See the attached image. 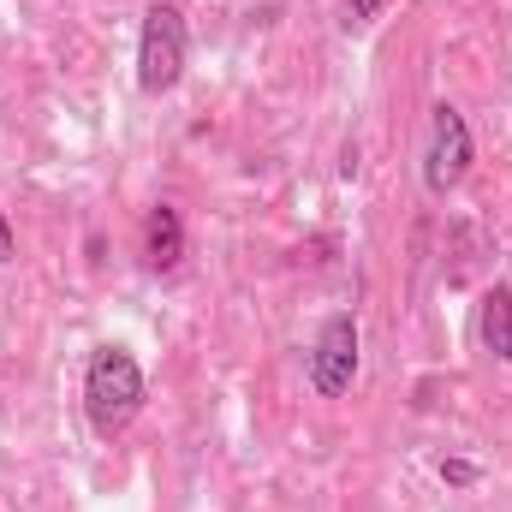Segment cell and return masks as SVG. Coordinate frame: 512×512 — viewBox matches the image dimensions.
<instances>
[{"mask_svg":"<svg viewBox=\"0 0 512 512\" xmlns=\"http://www.w3.org/2000/svg\"><path fill=\"white\" fill-rule=\"evenodd\" d=\"M340 179H358V143H346V155H340Z\"/></svg>","mask_w":512,"mask_h":512,"instance_id":"cell-10","label":"cell"},{"mask_svg":"<svg viewBox=\"0 0 512 512\" xmlns=\"http://www.w3.org/2000/svg\"><path fill=\"white\" fill-rule=\"evenodd\" d=\"M387 0H346V30H370L376 18H382Z\"/></svg>","mask_w":512,"mask_h":512,"instance_id":"cell-8","label":"cell"},{"mask_svg":"<svg viewBox=\"0 0 512 512\" xmlns=\"http://www.w3.org/2000/svg\"><path fill=\"white\" fill-rule=\"evenodd\" d=\"M477 334H483V346L512 364V286L507 280H495L489 292H483V304H477Z\"/></svg>","mask_w":512,"mask_h":512,"instance_id":"cell-6","label":"cell"},{"mask_svg":"<svg viewBox=\"0 0 512 512\" xmlns=\"http://www.w3.org/2000/svg\"><path fill=\"white\" fill-rule=\"evenodd\" d=\"M191 60V30L173 0H149L137 24V90L143 96H173Z\"/></svg>","mask_w":512,"mask_h":512,"instance_id":"cell-2","label":"cell"},{"mask_svg":"<svg viewBox=\"0 0 512 512\" xmlns=\"http://www.w3.org/2000/svg\"><path fill=\"white\" fill-rule=\"evenodd\" d=\"M358 346H364V340H358V316H352V310H334V316L316 328V340H310V352H304V376L316 387V399H346V393H352L358 364H364Z\"/></svg>","mask_w":512,"mask_h":512,"instance_id":"cell-4","label":"cell"},{"mask_svg":"<svg viewBox=\"0 0 512 512\" xmlns=\"http://www.w3.org/2000/svg\"><path fill=\"white\" fill-rule=\"evenodd\" d=\"M471 161H477V137L465 126V114L453 102H435L429 108V143H423V191L429 197H453L465 185Z\"/></svg>","mask_w":512,"mask_h":512,"instance_id":"cell-3","label":"cell"},{"mask_svg":"<svg viewBox=\"0 0 512 512\" xmlns=\"http://www.w3.org/2000/svg\"><path fill=\"white\" fill-rule=\"evenodd\" d=\"M185 262V221L173 203H155L143 215V268L149 274H173Z\"/></svg>","mask_w":512,"mask_h":512,"instance_id":"cell-5","label":"cell"},{"mask_svg":"<svg viewBox=\"0 0 512 512\" xmlns=\"http://www.w3.org/2000/svg\"><path fill=\"white\" fill-rule=\"evenodd\" d=\"M441 483H447V489H477V483H483V465L453 453V459H441Z\"/></svg>","mask_w":512,"mask_h":512,"instance_id":"cell-7","label":"cell"},{"mask_svg":"<svg viewBox=\"0 0 512 512\" xmlns=\"http://www.w3.org/2000/svg\"><path fill=\"white\" fill-rule=\"evenodd\" d=\"M143 399H149V387H143V364L131 358V346L108 340L84 358V417L102 441L126 435L143 411Z\"/></svg>","mask_w":512,"mask_h":512,"instance_id":"cell-1","label":"cell"},{"mask_svg":"<svg viewBox=\"0 0 512 512\" xmlns=\"http://www.w3.org/2000/svg\"><path fill=\"white\" fill-rule=\"evenodd\" d=\"M18 256V233H12V221H6V209H0V268Z\"/></svg>","mask_w":512,"mask_h":512,"instance_id":"cell-9","label":"cell"}]
</instances>
